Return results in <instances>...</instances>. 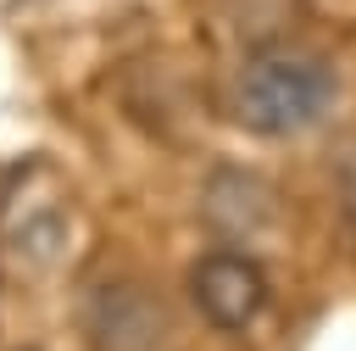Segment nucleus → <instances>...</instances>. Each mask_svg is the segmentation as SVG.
I'll list each match as a JSON object with an SVG mask.
<instances>
[{"mask_svg": "<svg viewBox=\"0 0 356 351\" xmlns=\"http://www.w3.org/2000/svg\"><path fill=\"white\" fill-rule=\"evenodd\" d=\"M189 301H195V312L211 329L239 334V329H250L267 312V273L239 245H211L189 267Z\"/></svg>", "mask_w": 356, "mask_h": 351, "instance_id": "2", "label": "nucleus"}, {"mask_svg": "<svg viewBox=\"0 0 356 351\" xmlns=\"http://www.w3.org/2000/svg\"><path fill=\"white\" fill-rule=\"evenodd\" d=\"M200 217L211 234H222V245H239L250 234H261L273 223V178H261L245 162H222L206 173L200 189Z\"/></svg>", "mask_w": 356, "mask_h": 351, "instance_id": "3", "label": "nucleus"}, {"mask_svg": "<svg viewBox=\"0 0 356 351\" xmlns=\"http://www.w3.org/2000/svg\"><path fill=\"white\" fill-rule=\"evenodd\" d=\"M83 329H89L95 351H156L167 334V306L145 284H106V290H95Z\"/></svg>", "mask_w": 356, "mask_h": 351, "instance_id": "4", "label": "nucleus"}, {"mask_svg": "<svg viewBox=\"0 0 356 351\" xmlns=\"http://www.w3.org/2000/svg\"><path fill=\"white\" fill-rule=\"evenodd\" d=\"M339 100V72L317 50H256L228 78V117L256 139H295Z\"/></svg>", "mask_w": 356, "mask_h": 351, "instance_id": "1", "label": "nucleus"}]
</instances>
